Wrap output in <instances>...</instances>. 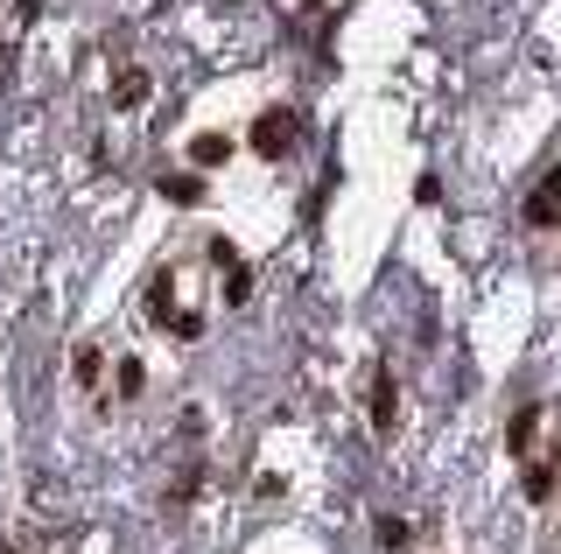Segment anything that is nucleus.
Returning a JSON list of instances; mask_svg holds the SVG:
<instances>
[{
  "instance_id": "nucleus-6",
  "label": "nucleus",
  "mask_w": 561,
  "mask_h": 554,
  "mask_svg": "<svg viewBox=\"0 0 561 554\" xmlns=\"http://www.w3.org/2000/svg\"><path fill=\"white\" fill-rule=\"evenodd\" d=\"M99 366H105V358H99V344H84V351L70 358V372H78V386H99Z\"/></svg>"
},
{
  "instance_id": "nucleus-9",
  "label": "nucleus",
  "mask_w": 561,
  "mask_h": 554,
  "mask_svg": "<svg viewBox=\"0 0 561 554\" xmlns=\"http://www.w3.org/2000/svg\"><path fill=\"white\" fill-rule=\"evenodd\" d=\"M379 547H408V519L386 512V519H379Z\"/></svg>"
},
{
  "instance_id": "nucleus-7",
  "label": "nucleus",
  "mask_w": 561,
  "mask_h": 554,
  "mask_svg": "<svg viewBox=\"0 0 561 554\" xmlns=\"http://www.w3.org/2000/svg\"><path fill=\"white\" fill-rule=\"evenodd\" d=\"M554 218H561L554 197H526V224H554Z\"/></svg>"
},
{
  "instance_id": "nucleus-8",
  "label": "nucleus",
  "mask_w": 561,
  "mask_h": 554,
  "mask_svg": "<svg viewBox=\"0 0 561 554\" xmlns=\"http://www.w3.org/2000/svg\"><path fill=\"white\" fill-rule=\"evenodd\" d=\"M534 428H540V414H534V407H519V414H513V449L534 442Z\"/></svg>"
},
{
  "instance_id": "nucleus-5",
  "label": "nucleus",
  "mask_w": 561,
  "mask_h": 554,
  "mask_svg": "<svg viewBox=\"0 0 561 554\" xmlns=\"http://www.w3.org/2000/svg\"><path fill=\"white\" fill-rule=\"evenodd\" d=\"M154 189H162V197H175V204H204V176H162Z\"/></svg>"
},
{
  "instance_id": "nucleus-4",
  "label": "nucleus",
  "mask_w": 561,
  "mask_h": 554,
  "mask_svg": "<svg viewBox=\"0 0 561 554\" xmlns=\"http://www.w3.org/2000/svg\"><path fill=\"white\" fill-rule=\"evenodd\" d=\"M148 99V71H119L113 78V106H140Z\"/></svg>"
},
{
  "instance_id": "nucleus-10",
  "label": "nucleus",
  "mask_w": 561,
  "mask_h": 554,
  "mask_svg": "<svg viewBox=\"0 0 561 554\" xmlns=\"http://www.w3.org/2000/svg\"><path fill=\"white\" fill-rule=\"evenodd\" d=\"M554 492V471H548V463H540V471H526V498H548Z\"/></svg>"
},
{
  "instance_id": "nucleus-12",
  "label": "nucleus",
  "mask_w": 561,
  "mask_h": 554,
  "mask_svg": "<svg viewBox=\"0 0 561 554\" xmlns=\"http://www.w3.org/2000/svg\"><path fill=\"white\" fill-rule=\"evenodd\" d=\"M540 197H554V204H561V169H548V183H540Z\"/></svg>"
},
{
  "instance_id": "nucleus-2",
  "label": "nucleus",
  "mask_w": 561,
  "mask_h": 554,
  "mask_svg": "<svg viewBox=\"0 0 561 554\" xmlns=\"http://www.w3.org/2000/svg\"><path fill=\"white\" fill-rule=\"evenodd\" d=\"M400 393H393V372H373V428L379 436H393V422H400Z\"/></svg>"
},
{
  "instance_id": "nucleus-11",
  "label": "nucleus",
  "mask_w": 561,
  "mask_h": 554,
  "mask_svg": "<svg viewBox=\"0 0 561 554\" xmlns=\"http://www.w3.org/2000/svg\"><path fill=\"white\" fill-rule=\"evenodd\" d=\"M245 296H253V281H245V267L232 259V281H225V302H245Z\"/></svg>"
},
{
  "instance_id": "nucleus-1",
  "label": "nucleus",
  "mask_w": 561,
  "mask_h": 554,
  "mask_svg": "<svg viewBox=\"0 0 561 554\" xmlns=\"http://www.w3.org/2000/svg\"><path fill=\"white\" fill-rule=\"evenodd\" d=\"M288 141H295V113H280V106H274V113H260V119H253V148L267 154V162H274V154H288Z\"/></svg>"
},
{
  "instance_id": "nucleus-3",
  "label": "nucleus",
  "mask_w": 561,
  "mask_h": 554,
  "mask_svg": "<svg viewBox=\"0 0 561 554\" xmlns=\"http://www.w3.org/2000/svg\"><path fill=\"white\" fill-rule=\"evenodd\" d=\"M190 162H197V169H225V162H232V141H225V134H197V141H190Z\"/></svg>"
}]
</instances>
